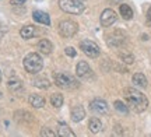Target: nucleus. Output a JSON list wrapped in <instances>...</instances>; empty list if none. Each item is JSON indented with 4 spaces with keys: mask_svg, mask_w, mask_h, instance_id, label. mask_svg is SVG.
Here are the masks:
<instances>
[{
    "mask_svg": "<svg viewBox=\"0 0 151 137\" xmlns=\"http://www.w3.org/2000/svg\"><path fill=\"white\" fill-rule=\"evenodd\" d=\"M27 0H10V4L11 6H22Z\"/></svg>",
    "mask_w": 151,
    "mask_h": 137,
    "instance_id": "27",
    "label": "nucleus"
},
{
    "mask_svg": "<svg viewBox=\"0 0 151 137\" xmlns=\"http://www.w3.org/2000/svg\"><path fill=\"white\" fill-rule=\"evenodd\" d=\"M65 53L67 56H70V57H74L76 55H77V52H76L74 48H71V46H69V48H66L65 49Z\"/></svg>",
    "mask_w": 151,
    "mask_h": 137,
    "instance_id": "26",
    "label": "nucleus"
},
{
    "mask_svg": "<svg viewBox=\"0 0 151 137\" xmlns=\"http://www.w3.org/2000/svg\"><path fill=\"white\" fill-rule=\"evenodd\" d=\"M0 97H1V93H0Z\"/></svg>",
    "mask_w": 151,
    "mask_h": 137,
    "instance_id": "31",
    "label": "nucleus"
},
{
    "mask_svg": "<svg viewBox=\"0 0 151 137\" xmlns=\"http://www.w3.org/2000/svg\"><path fill=\"white\" fill-rule=\"evenodd\" d=\"M59 7L67 14H81L84 11V4L80 0H59Z\"/></svg>",
    "mask_w": 151,
    "mask_h": 137,
    "instance_id": "4",
    "label": "nucleus"
},
{
    "mask_svg": "<svg viewBox=\"0 0 151 137\" xmlns=\"http://www.w3.org/2000/svg\"><path fill=\"white\" fill-rule=\"evenodd\" d=\"M84 118H86V110H84V108L81 105H77V106H74L71 109V121L73 122H76V123L81 122Z\"/></svg>",
    "mask_w": 151,
    "mask_h": 137,
    "instance_id": "15",
    "label": "nucleus"
},
{
    "mask_svg": "<svg viewBox=\"0 0 151 137\" xmlns=\"http://www.w3.org/2000/svg\"><path fill=\"white\" fill-rule=\"evenodd\" d=\"M55 84L62 90H76L80 85V82L76 80V77L67 73H58L55 76Z\"/></svg>",
    "mask_w": 151,
    "mask_h": 137,
    "instance_id": "3",
    "label": "nucleus"
},
{
    "mask_svg": "<svg viewBox=\"0 0 151 137\" xmlns=\"http://www.w3.org/2000/svg\"><path fill=\"white\" fill-rule=\"evenodd\" d=\"M80 49L83 50L87 56H90V57H98L99 53H101L99 46H98L95 42L90 41V39H84V41H81L80 42Z\"/></svg>",
    "mask_w": 151,
    "mask_h": 137,
    "instance_id": "6",
    "label": "nucleus"
},
{
    "mask_svg": "<svg viewBox=\"0 0 151 137\" xmlns=\"http://www.w3.org/2000/svg\"><path fill=\"white\" fill-rule=\"evenodd\" d=\"M32 84L37 88H41V90H46V88L50 87V81H49L46 77H41V76L35 77V78H34V81H32Z\"/></svg>",
    "mask_w": 151,
    "mask_h": 137,
    "instance_id": "20",
    "label": "nucleus"
},
{
    "mask_svg": "<svg viewBox=\"0 0 151 137\" xmlns=\"http://www.w3.org/2000/svg\"><path fill=\"white\" fill-rule=\"evenodd\" d=\"M50 104H52V106H55V108H60V106L63 105V95H62V94H53V95L50 97Z\"/></svg>",
    "mask_w": 151,
    "mask_h": 137,
    "instance_id": "22",
    "label": "nucleus"
},
{
    "mask_svg": "<svg viewBox=\"0 0 151 137\" xmlns=\"http://www.w3.org/2000/svg\"><path fill=\"white\" fill-rule=\"evenodd\" d=\"M37 48H38V50H39V53L49 55V53L52 52V49H53V45H52V42L48 41V39H41V41L38 42Z\"/></svg>",
    "mask_w": 151,
    "mask_h": 137,
    "instance_id": "14",
    "label": "nucleus"
},
{
    "mask_svg": "<svg viewBox=\"0 0 151 137\" xmlns=\"http://www.w3.org/2000/svg\"><path fill=\"white\" fill-rule=\"evenodd\" d=\"M76 74H77V77L87 80V78L92 77V70L87 62H78V65L76 66Z\"/></svg>",
    "mask_w": 151,
    "mask_h": 137,
    "instance_id": "10",
    "label": "nucleus"
},
{
    "mask_svg": "<svg viewBox=\"0 0 151 137\" xmlns=\"http://www.w3.org/2000/svg\"><path fill=\"white\" fill-rule=\"evenodd\" d=\"M101 25L102 27H111L113 25L116 20H118V16H116V13L112 10V9H105L102 11V14H101Z\"/></svg>",
    "mask_w": 151,
    "mask_h": 137,
    "instance_id": "9",
    "label": "nucleus"
},
{
    "mask_svg": "<svg viewBox=\"0 0 151 137\" xmlns=\"http://www.w3.org/2000/svg\"><path fill=\"white\" fill-rule=\"evenodd\" d=\"M0 81H1V71H0Z\"/></svg>",
    "mask_w": 151,
    "mask_h": 137,
    "instance_id": "30",
    "label": "nucleus"
},
{
    "mask_svg": "<svg viewBox=\"0 0 151 137\" xmlns=\"http://www.w3.org/2000/svg\"><path fill=\"white\" fill-rule=\"evenodd\" d=\"M146 20H147V24H151V6H150V7H148V10H147Z\"/></svg>",
    "mask_w": 151,
    "mask_h": 137,
    "instance_id": "28",
    "label": "nucleus"
},
{
    "mask_svg": "<svg viewBox=\"0 0 151 137\" xmlns=\"http://www.w3.org/2000/svg\"><path fill=\"white\" fill-rule=\"evenodd\" d=\"M28 102H29V105H31V106L37 108V109H39V108H43V106H45V98H43L42 95H38V94H32V95H29Z\"/></svg>",
    "mask_w": 151,
    "mask_h": 137,
    "instance_id": "16",
    "label": "nucleus"
},
{
    "mask_svg": "<svg viewBox=\"0 0 151 137\" xmlns=\"http://www.w3.org/2000/svg\"><path fill=\"white\" fill-rule=\"evenodd\" d=\"M90 108L92 112H95L98 115H106L109 112V106L106 104V101H104L101 98H95L90 102Z\"/></svg>",
    "mask_w": 151,
    "mask_h": 137,
    "instance_id": "8",
    "label": "nucleus"
},
{
    "mask_svg": "<svg viewBox=\"0 0 151 137\" xmlns=\"http://www.w3.org/2000/svg\"><path fill=\"white\" fill-rule=\"evenodd\" d=\"M7 87H9L11 93L18 94L22 91V81L20 78H17V77H11L10 80L7 81Z\"/></svg>",
    "mask_w": 151,
    "mask_h": 137,
    "instance_id": "13",
    "label": "nucleus"
},
{
    "mask_svg": "<svg viewBox=\"0 0 151 137\" xmlns=\"http://www.w3.org/2000/svg\"><path fill=\"white\" fill-rule=\"evenodd\" d=\"M113 106H115V109L118 110L119 113H122V115H127V113H129V106H126L122 101H115Z\"/></svg>",
    "mask_w": 151,
    "mask_h": 137,
    "instance_id": "23",
    "label": "nucleus"
},
{
    "mask_svg": "<svg viewBox=\"0 0 151 137\" xmlns=\"http://www.w3.org/2000/svg\"><path fill=\"white\" fill-rule=\"evenodd\" d=\"M22 65H24V69L28 71V73H31V74H37L39 71L42 70L43 67V62H42V57L39 53H28L25 57H24V62H22Z\"/></svg>",
    "mask_w": 151,
    "mask_h": 137,
    "instance_id": "2",
    "label": "nucleus"
},
{
    "mask_svg": "<svg viewBox=\"0 0 151 137\" xmlns=\"http://www.w3.org/2000/svg\"><path fill=\"white\" fill-rule=\"evenodd\" d=\"M120 59L124 62V63H127V65H132L133 62H134V57H133V55H129V53H120Z\"/></svg>",
    "mask_w": 151,
    "mask_h": 137,
    "instance_id": "24",
    "label": "nucleus"
},
{
    "mask_svg": "<svg viewBox=\"0 0 151 137\" xmlns=\"http://www.w3.org/2000/svg\"><path fill=\"white\" fill-rule=\"evenodd\" d=\"M41 136H49V137H55L56 136V133L52 132L50 129H48V127H43L42 130H41Z\"/></svg>",
    "mask_w": 151,
    "mask_h": 137,
    "instance_id": "25",
    "label": "nucleus"
},
{
    "mask_svg": "<svg viewBox=\"0 0 151 137\" xmlns=\"http://www.w3.org/2000/svg\"><path fill=\"white\" fill-rule=\"evenodd\" d=\"M32 17L35 21L39 22V24H42V25H50V17H49V14L45 13V11L35 10L32 13Z\"/></svg>",
    "mask_w": 151,
    "mask_h": 137,
    "instance_id": "11",
    "label": "nucleus"
},
{
    "mask_svg": "<svg viewBox=\"0 0 151 137\" xmlns=\"http://www.w3.org/2000/svg\"><path fill=\"white\" fill-rule=\"evenodd\" d=\"M123 95H124V99H126L127 105H129V108H132L137 113H141V112H144L148 108V99L139 90L132 88V87L126 88Z\"/></svg>",
    "mask_w": 151,
    "mask_h": 137,
    "instance_id": "1",
    "label": "nucleus"
},
{
    "mask_svg": "<svg viewBox=\"0 0 151 137\" xmlns=\"http://www.w3.org/2000/svg\"><path fill=\"white\" fill-rule=\"evenodd\" d=\"M133 84H134L136 87H140V88H146L148 81H147V77L143 74V73H136L133 74Z\"/></svg>",
    "mask_w": 151,
    "mask_h": 137,
    "instance_id": "18",
    "label": "nucleus"
},
{
    "mask_svg": "<svg viewBox=\"0 0 151 137\" xmlns=\"http://www.w3.org/2000/svg\"><path fill=\"white\" fill-rule=\"evenodd\" d=\"M109 1H111V3H113V4H120L123 0H109Z\"/></svg>",
    "mask_w": 151,
    "mask_h": 137,
    "instance_id": "29",
    "label": "nucleus"
},
{
    "mask_svg": "<svg viewBox=\"0 0 151 137\" xmlns=\"http://www.w3.org/2000/svg\"><path fill=\"white\" fill-rule=\"evenodd\" d=\"M20 35H21L24 39H31L32 37L37 35V27H34V25H25V27L21 28Z\"/></svg>",
    "mask_w": 151,
    "mask_h": 137,
    "instance_id": "19",
    "label": "nucleus"
},
{
    "mask_svg": "<svg viewBox=\"0 0 151 137\" xmlns=\"http://www.w3.org/2000/svg\"><path fill=\"white\" fill-rule=\"evenodd\" d=\"M119 13H120V16L123 17L124 20L133 18V10H132V7L127 6V4H120L119 6Z\"/></svg>",
    "mask_w": 151,
    "mask_h": 137,
    "instance_id": "21",
    "label": "nucleus"
},
{
    "mask_svg": "<svg viewBox=\"0 0 151 137\" xmlns=\"http://www.w3.org/2000/svg\"><path fill=\"white\" fill-rule=\"evenodd\" d=\"M78 29V25L71 20H62L59 22V34L63 38H71L74 37Z\"/></svg>",
    "mask_w": 151,
    "mask_h": 137,
    "instance_id": "5",
    "label": "nucleus"
},
{
    "mask_svg": "<svg viewBox=\"0 0 151 137\" xmlns=\"http://www.w3.org/2000/svg\"><path fill=\"white\" fill-rule=\"evenodd\" d=\"M102 122L99 121L98 118H91L90 122H88V129H90V132L94 133V134H97V133L102 132Z\"/></svg>",
    "mask_w": 151,
    "mask_h": 137,
    "instance_id": "17",
    "label": "nucleus"
},
{
    "mask_svg": "<svg viewBox=\"0 0 151 137\" xmlns=\"http://www.w3.org/2000/svg\"><path fill=\"white\" fill-rule=\"evenodd\" d=\"M124 42H126V37L120 31H113L106 37V44L111 48H119V46L124 45Z\"/></svg>",
    "mask_w": 151,
    "mask_h": 137,
    "instance_id": "7",
    "label": "nucleus"
},
{
    "mask_svg": "<svg viewBox=\"0 0 151 137\" xmlns=\"http://www.w3.org/2000/svg\"><path fill=\"white\" fill-rule=\"evenodd\" d=\"M58 136L59 137H74V132L71 130L69 125L65 122H59L58 123Z\"/></svg>",
    "mask_w": 151,
    "mask_h": 137,
    "instance_id": "12",
    "label": "nucleus"
}]
</instances>
